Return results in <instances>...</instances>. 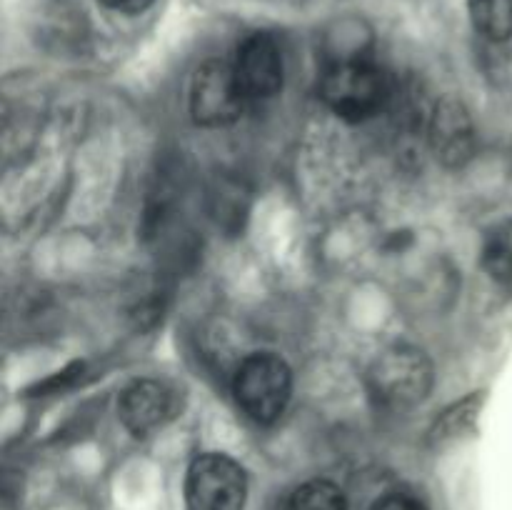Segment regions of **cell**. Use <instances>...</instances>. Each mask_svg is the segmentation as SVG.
<instances>
[{
    "instance_id": "6",
    "label": "cell",
    "mask_w": 512,
    "mask_h": 510,
    "mask_svg": "<svg viewBox=\"0 0 512 510\" xmlns=\"http://www.w3.org/2000/svg\"><path fill=\"white\" fill-rule=\"evenodd\" d=\"M248 103H263L283 88V53L273 35L255 33L243 40L233 63Z\"/></svg>"
},
{
    "instance_id": "8",
    "label": "cell",
    "mask_w": 512,
    "mask_h": 510,
    "mask_svg": "<svg viewBox=\"0 0 512 510\" xmlns=\"http://www.w3.org/2000/svg\"><path fill=\"white\" fill-rule=\"evenodd\" d=\"M433 145L438 150V158L445 163H460L468 158L470 145H473V128L470 118L458 100H443L433 115Z\"/></svg>"
},
{
    "instance_id": "1",
    "label": "cell",
    "mask_w": 512,
    "mask_h": 510,
    "mask_svg": "<svg viewBox=\"0 0 512 510\" xmlns=\"http://www.w3.org/2000/svg\"><path fill=\"white\" fill-rule=\"evenodd\" d=\"M235 398L255 423H270L288 405L293 393V373L288 363L273 353H255L243 360L235 373Z\"/></svg>"
},
{
    "instance_id": "7",
    "label": "cell",
    "mask_w": 512,
    "mask_h": 510,
    "mask_svg": "<svg viewBox=\"0 0 512 510\" xmlns=\"http://www.w3.org/2000/svg\"><path fill=\"white\" fill-rule=\"evenodd\" d=\"M175 408H178V398L170 385L160 380H138L123 390L118 413L130 433L148 435L168 423Z\"/></svg>"
},
{
    "instance_id": "3",
    "label": "cell",
    "mask_w": 512,
    "mask_h": 510,
    "mask_svg": "<svg viewBox=\"0 0 512 510\" xmlns=\"http://www.w3.org/2000/svg\"><path fill=\"white\" fill-rule=\"evenodd\" d=\"M248 480L233 458L205 453L193 460L185 478L188 510H243Z\"/></svg>"
},
{
    "instance_id": "9",
    "label": "cell",
    "mask_w": 512,
    "mask_h": 510,
    "mask_svg": "<svg viewBox=\"0 0 512 510\" xmlns=\"http://www.w3.org/2000/svg\"><path fill=\"white\" fill-rule=\"evenodd\" d=\"M475 28L490 40L512 38V0H468Z\"/></svg>"
},
{
    "instance_id": "11",
    "label": "cell",
    "mask_w": 512,
    "mask_h": 510,
    "mask_svg": "<svg viewBox=\"0 0 512 510\" xmlns=\"http://www.w3.org/2000/svg\"><path fill=\"white\" fill-rule=\"evenodd\" d=\"M483 265L495 280L512 283V220L500 225L488 238L483 250Z\"/></svg>"
},
{
    "instance_id": "12",
    "label": "cell",
    "mask_w": 512,
    "mask_h": 510,
    "mask_svg": "<svg viewBox=\"0 0 512 510\" xmlns=\"http://www.w3.org/2000/svg\"><path fill=\"white\" fill-rule=\"evenodd\" d=\"M373 510H423V508H420L418 500H413L410 495L393 493V495H385V498H380L378 503L373 505Z\"/></svg>"
},
{
    "instance_id": "2",
    "label": "cell",
    "mask_w": 512,
    "mask_h": 510,
    "mask_svg": "<svg viewBox=\"0 0 512 510\" xmlns=\"http://www.w3.org/2000/svg\"><path fill=\"white\" fill-rule=\"evenodd\" d=\"M385 75L368 60H340L323 75L320 95L345 120H365L383 108Z\"/></svg>"
},
{
    "instance_id": "13",
    "label": "cell",
    "mask_w": 512,
    "mask_h": 510,
    "mask_svg": "<svg viewBox=\"0 0 512 510\" xmlns=\"http://www.w3.org/2000/svg\"><path fill=\"white\" fill-rule=\"evenodd\" d=\"M100 3L110 10H118V13L133 15V13H140V10L150 8L153 0H100Z\"/></svg>"
},
{
    "instance_id": "4",
    "label": "cell",
    "mask_w": 512,
    "mask_h": 510,
    "mask_svg": "<svg viewBox=\"0 0 512 510\" xmlns=\"http://www.w3.org/2000/svg\"><path fill=\"white\" fill-rule=\"evenodd\" d=\"M433 370L423 353L413 348H393L375 360L370 388L385 408L403 410L423 400L430 390Z\"/></svg>"
},
{
    "instance_id": "10",
    "label": "cell",
    "mask_w": 512,
    "mask_h": 510,
    "mask_svg": "<svg viewBox=\"0 0 512 510\" xmlns=\"http://www.w3.org/2000/svg\"><path fill=\"white\" fill-rule=\"evenodd\" d=\"M285 510H345V495L330 480H310L290 495Z\"/></svg>"
},
{
    "instance_id": "5",
    "label": "cell",
    "mask_w": 512,
    "mask_h": 510,
    "mask_svg": "<svg viewBox=\"0 0 512 510\" xmlns=\"http://www.w3.org/2000/svg\"><path fill=\"white\" fill-rule=\"evenodd\" d=\"M245 95L238 83V75L230 63L210 60L200 65L190 85V113L200 125L218 128L228 125L243 113Z\"/></svg>"
}]
</instances>
